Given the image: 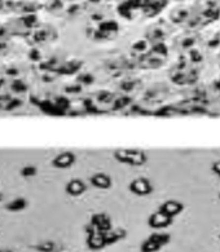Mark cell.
<instances>
[{
    "label": "cell",
    "instance_id": "cell-19",
    "mask_svg": "<svg viewBox=\"0 0 220 252\" xmlns=\"http://www.w3.org/2000/svg\"><path fill=\"white\" fill-rule=\"evenodd\" d=\"M219 198H220V193H219Z\"/></svg>",
    "mask_w": 220,
    "mask_h": 252
},
{
    "label": "cell",
    "instance_id": "cell-13",
    "mask_svg": "<svg viewBox=\"0 0 220 252\" xmlns=\"http://www.w3.org/2000/svg\"><path fill=\"white\" fill-rule=\"evenodd\" d=\"M148 238H150L151 241L157 242L161 247H163V246L169 245L170 241H171V235H170L169 233H165V231H154V233H151V234L149 235Z\"/></svg>",
    "mask_w": 220,
    "mask_h": 252
},
{
    "label": "cell",
    "instance_id": "cell-3",
    "mask_svg": "<svg viewBox=\"0 0 220 252\" xmlns=\"http://www.w3.org/2000/svg\"><path fill=\"white\" fill-rule=\"evenodd\" d=\"M128 190L134 195L138 197H147L149 194L153 193V184L147 177H135L134 180H131L128 184Z\"/></svg>",
    "mask_w": 220,
    "mask_h": 252
},
{
    "label": "cell",
    "instance_id": "cell-5",
    "mask_svg": "<svg viewBox=\"0 0 220 252\" xmlns=\"http://www.w3.org/2000/svg\"><path fill=\"white\" fill-rule=\"evenodd\" d=\"M172 222H174V219L165 215L161 211H155L148 218V225L151 229H155V230L169 228Z\"/></svg>",
    "mask_w": 220,
    "mask_h": 252
},
{
    "label": "cell",
    "instance_id": "cell-20",
    "mask_svg": "<svg viewBox=\"0 0 220 252\" xmlns=\"http://www.w3.org/2000/svg\"><path fill=\"white\" fill-rule=\"evenodd\" d=\"M219 238H220V235H219Z\"/></svg>",
    "mask_w": 220,
    "mask_h": 252
},
{
    "label": "cell",
    "instance_id": "cell-15",
    "mask_svg": "<svg viewBox=\"0 0 220 252\" xmlns=\"http://www.w3.org/2000/svg\"><path fill=\"white\" fill-rule=\"evenodd\" d=\"M20 175L24 179H31V177H35L38 175V168L33 164H26L21 168L20 171Z\"/></svg>",
    "mask_w": 220,
    "mask_h": 252
},
{
    "label": "cell",
    "instance_id": "cell-8",
    "mask_svg": "<svg viewBox=\"0 0 220 252\" xmlns=\"http://www.w3.org/2000/svg\"><path fill=\"white\" fill-rule=\"evenodd\" d=\"M90 183L93 188L99 190H109L113 188V179L105 172H96L90 177Z\"/></svg>",
    "mask_w": 220,
    "mask_h": 252
},
{
    "label": "cell",
    "instance_id": "cell-14",
    "mask_svg": "<svg viewBox=\"0 0 220 252\" xmlns=\"http://www.w3.org/2000/svg\"><path fill=\"white\" fill-rule=\"evenodd\" d=\"M161 249V246L157 242L151 241L150 238L144 239L140 245V252H158Z\"/></svg>",
    "mask_w": 220,
    "mask_h": 252
},
{
    "label": "cell",
    "instance_id": "cell-6",
    "mask_svg": "<svg viewBox=\"0 0 220 252\" xmlns=\"http://www.w3.org/2000/svg\"><path fill=\"white\" fill-rule=\"evenodd\" d=\"M93 228L99 230L100 233H107L108 230L113 228V222H111V219H110L109 215L104 214V212H97V214H93L90 219V222Z\"/></svg>",
    "mask_w": 220,
    "mask_h": 252
},
{
    "label": "cell",
    "instance_id": "cell-18",
    "mask_svg": "<svg viewBox=\"0 0 220 252\" xmlns=\"http://www.w3.org/2000/svg\"><path fill=\"white\" fill-rule=\"evenodd\" d=\"M3 194H1V193H0V202H1V200H3Z\"/></svg>",
    "mask_w": 220,
    "mask_h": 252
},
{
    "label": "cell",
    "instance_id": "cell-1",
    "mask_svg": "<svg viewBox=\"0 0 220 252\" xmlns=\"http://www.w3.org/2000/svg\"><path fill=\"white\" fill-rule=\"evenodd\" d=\"M113 157L120 164L131 167H141L148 162V154L138 148H119L114 150Z\"/></svg>",
    "mask_w": 220,
    "mask_h": 252
},
{
    "label": "cell",
    "instance_id": "cell-4",
    "mask_svg": "<svg viewBox=\"0 0 220 252\" xmlns=\"http://www.w3.org/2000/svg\"><path fill=\"white\" fill-rule=\"evenodd\" d=\"M76 162L75 153L72 150H64V152L56 154L52 159L51 164L56 169H69L72 168Z\"/></svg>",
    "mask_w": 220,
    "mask_h": 252
},
{
    "label": "cell",
    "instance_id": "cell-12",
    "mask_svg": "<svg viewBox=\"0 0 220 252\" xmlns=\"http://www.w3.org/2000/svg\"><path fill=\"white\" fill-rule=\"evenodd\" d=\"M33 250H35L37 252H57V243L53 241H43V242H39L37 245H34L31 247Z\"/></svg>",
    "mask_w": 220,
    "mask_h": 252
},
{
    "label": "cell",
    "instance_id": "cell-17",
    "mask_svg": "<svg viewBox=\"0 0 220 252\" xmlns=\"http://www.w3.org/2000/svg\"><path fill=\"white\" fill-rule=\"evenodd\" d=\"M0 252H13V250H10V249H0Z\"/></svg>",
    "mask_w": 220,
    "mask_h": 252
},
{
    "label": "cell",
    "instance_id": "cell-11",
    "mask_svg": "<svg viewBox=\"0 0 220 252\" xmlns=\"http://www.w3.org/2000/svg\"><path fill=\"white\" fill-rule=\"evenodd\" d=\"M29 207V200L25 197H16L13 199H10L5 204V210L12 214H17V212H22Z\"/></svg>",
    "mask_w": 220,
    "mask_h": 252
},
{
    "label": "cell",
    "instance_id": "cell-10",
    "mask_svg": "<svg viewBox=\"0 0 220 252\" xmlns=\"http://www.w3.org/2000/svg\"><path fill=\"white\" fill-rule=\"evenodd\" d=\"M127 238V230L123 228H111L110 230H108L107 233H104V241H105V245L113 246L118 242L123 241V239Z\"/></svg>",
    "mask_w": 220,
    "mask_h": 252
},
{
    "label": "cell",
    "instance_id": "cell-2",
    "mask_svg": "<svg viewBox=\"0 0 220 252\" xmlns=\"http://www.w3.org/2000/svg\"><path fill=\"white\" fill-rule=\"evenodd\" d=\"M84 231L87 234L86 245L91 251H101L107 247L105 241H104V233L96 230L91 224H87L84 226Z\"/></svg>",
    "mask_w": 220,
    "mask_h": 252
},
{
    "label": "cell",
    "instance_id": "cell-9",
    "mask_svg": "<svg viewBox=\"0 0 220 252\" xmlns=\"http://www.w3.org/2000/svg\"><path fill=\"white\" fill-rule=\"evenodd\" d=\"M183 210H184V204L182 202H179V200L175 199L166 200L158 208V211H161V212H163V214L167 215V216H170L172 219L182 214Z\"/></svg>",
    "mask_w": 220,
    "mask_h": 252
},
{
    "label": "cell",
    "instance_id": "cell-16",
    "mask_svg": "<svg viewBox=\"0 0 220 252\" xmlns=\"http://www.w3.org/2000/svg\"><path fill=\"white\" fill-rule=\"evenodd\" d=\"M213 171L215 173H217L218 176L220 177V160H218V162H215L213 164Z\"/></svg>",
    "mask_w": 220,
    "mask_h": 252
},
{
    "label": "cell",
    "instance_id": "cell-7",
    "mask_svg": "<svg viewBox=\"0 0 220 252\" xmlns=\"http://www.w3.org/2000/svg\"><path fill=\"white\" fill-rule=\"evenodd\" d=\"M87 191V184L84 180L75 177V179H70L65 185V193L73 198L82 197L83 194Z\"/></svg>",
    "mask_w": 220,
    "mask_h": 252
}]
</instances>
